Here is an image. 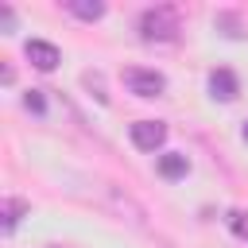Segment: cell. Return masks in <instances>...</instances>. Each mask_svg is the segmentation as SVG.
<instances>
[{
  "label": "cell",
  "mask_w": 248,
  "mask_h": 248,
  "mask_svg": "<svg viewBox=\"0 0 248 248\" xmlns=\"http://www.w3.org/2000/svg\"><path fill=\"white\" fill-rule=\"evenodd\" d=\"M140 35L147 43H170L178 39V12L170 4H155L140 12Z\"/></svg>",
  "instance_id": "1"
},
{
  "label": "cell",
  "mask_w": 248,
  "mask_h": 248,
  "mask_svg": "<svg viewBox=\"0 0 248 248\" xmlns=\"http://www.w3.org/2000/svg\"><path fill=\"white\" fill-rule=\"evenodd\" d=\"M124 81H128V89H132L136 97H159V93L167 89V78H163L159 70H140V66L124 70Z\"/></svg>",
  "instance_id": "2"
},
{
  "label": "cell",
  "mask_w": 248,
  "mask_h": 248,
  "mask_svg": "<svg viewBox=\"0 0 248 248\" xmlns=\"http://www.w3.org/2000/svg\"><path fill=\"white\" fill-rule=\"evenodd\" d=\"M163 140H167V124L163 120H136L132 124V143L140 151H155V147H163Z\"/></svg>",
  "instance_id": "3"
},
{
  "label": "cell",
  "mask_w": 248,
  "mask_h": 248,
  "mask_svg": "<svg viewBox=\"0 0 248 248\" xmlns=\"http://www.w3.org/2000/svg\"><path fill=\"white\" fill-rule=\"evenodd\" d=\"M23 54H27V62H31L35 70H43V74H50V70L62 62L58 46H54V43H46V39H31V43L23 46Z\"/></svg>",
  "instance_id": "4"
},
{
  "label": "cell",
  "mask_w": 248,
  "mask_h": 248,
  "mask_svg": "<svg viewBox=\"0 0 248 248\" xmlns=\"http://www.w3.org/2000/svg\"><path fill=\"white\" fill-rule=\"evenodd\" d=\"M209 93H213L217 101H232V97L240 93L236 74H232V70H225V66H221V70H213V74H209Z\"/></svg>",
  "instance_id": "5"
},
{
  "label": "cell",
  "mask_w": 248,
  "mask_h": 248,
  "mask_svg": "<svg viewBox=\"0 0 248 248\" xmlns=\"http://www.w3.org/2000/svg\"><path fill=\"white\" fill-rule=\"evenodd\" d=\"M27 213H31V202H23V198H4V209H0V225H4V232H12Z\"/></svg>",
  "instance_id": "6"
},
{
  "label": "cell",
  "mask_w": 248,
  "mask_h": 248,
  "mask_svg": "<svg viewBox=\"0 0 248 248\" xmlns=\"http://www.w3.org/2000/svg\"><path fill=\"white\" fill-rule=\"evenodd\" d=\"M155 170H159L163 178H182V174L190 170V159H186L182 151H167V155H159Z\"/></svg>",
  "instance_id": "7"
},
{
  "label": "cell",
  "mask_w": 248,
  "mask_h": 248,
  "mask_svg": "<svg viewBox=\"0 0 248 248\" xmlns=\"http://www.w3.org/2000/svg\"><path fill=\"white\" fill-rule=\"evenodd\" d=\"M66 8H70V16H78L85 23H93V19L105 16V4L101 0H66Z\"/></svg>",
  "instance_id": "8"
},
{
  "label": "cell",
  "mask_w": 248,
  "mask_h": 248,
  "mask_svg": "<svg viewBox=\"0 0 248 248\" xmlns=\"http://www.w3.org/2000/svg\"><path fill=\"white\" fill-rule=\"evenodd\" d=\"M217 27H225V35H232V39H240V35H244L240 16H232V12H221V16H217Z\"/></svg>",
  "instance_id": "9"
},
{
  "label": "cell",
  "mask_w": 248,
  "mask_h": 248,
  "mask_svg": "<svg viewBox=\"0 0 248 248\" xmlns=\"http://www.w3.org/2000/svg\"><path fill=\"white\" fill-rule=\"evenodd\" d=\"M23 108H27V112H35V116H43V112H46L43 89H27V93H23Z\"/></svg>",
  "instance_id": "10"
},
{
  "label": "cell",
  "mask_w": 248,
  "mask_h": 248,
  "mask_svg": "<svg viewBox=\"0 0 248 248\" xmlns=\"http://www.w3.org/2000/svg\"><path fill=\"white\" fill-rule=\"evenodd\" d=\"M229 229H232L240 240H248V213H244V209H232V213H229Z\"/></svg>",
  "instance_id": "11"
},
{
  "label": "cell",
  "mask_w": 248,
  "mask_h": 248,
  "mask_svg": "<svg viewBox=\"0 0 248 248\" xmlns=\"http://www.w3.org/2000/svg\"><path fill=\"white\" fill-rule=\"evenodd\" d=\"M81 81H85V85H89V89L97 93V101H101V105L108 101V93H105V81H101V74H93V70H89V74H81Z\"/></svg>",
  "instance_id": "12"
},
{
  "label": "cell",
  "mask_w": 248,
  "mask_h": 248,
  "mask_svg": "<svg viewBox=\"0 0 248 248\" xmlns=\"http://www.w3.org/2000/svg\"><path fill=\"white\" fill-rule=\"evenodd\" d=\"M0 23H4V31H16V12L8 4H0Z\"/></svg>",
  "instance_id": "13"
},
{
  "label": "cell",
  "mask_w": 248,
  "mask_h": 248,
  "mask_svg": "<svg viewBox=\"0 0 248 248\" xmlns=\"http://www.w3.org/2000/svg\"><path fill=\"white\" fill-rule=\"evenodd\" d=\"M0 81H4V85H12V81H16V74H12V66H4V70H0Z\"/></svg>",
  "instance_id": "14"
},
{
  "label": "cell",
  "mask_w": 248,
  "mask_h": 248,
  "mask_svg": "<svg viewBox=\"0 0 248 248\" xmlns=\"http://www.w3.org/2000/svg\"><path fill=\"white\" fill-rule=\"evenodd\" d=\"M244 143H248V120H244Z\"/></svg>",
  "instance_id": "15"
},
{
  "label": "cell",
  "mask_w": 248,
  "mask_h": 248,
  "mask_svg": "<svg viewBox=\"0 0 248 248\" xmlns=\"http://www.w3.org/2000/svg\"><path fill=\"white\" fill-rule=\"evenodd\" d=\"M46 248H58V244H46Z\"/></svg>",
  "instance_id": "16"
}]
</instances>
